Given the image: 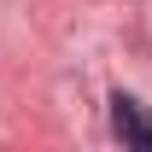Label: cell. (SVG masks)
<instances>
[{"label": "cell", "instance_id": "1", "mask_svg": "<svg viewBox=\"0 0 152 152\" xmlns=\"http://www.w3.org/2000/svg\"><path fill=\"white\" fill-rule=\"evenodd\" d=\"M111 129L123 134V146L152 152V111H146L134 94H111Z\"/></svg>", "mask_w": 152, "mask_h": 152}]
</instances>
